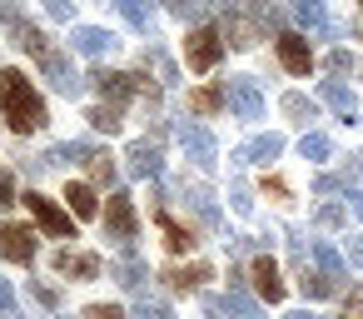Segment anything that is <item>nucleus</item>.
<instances>
[{"mask_svg":"<svg viewBox=\"0 0 363 319\" xmlns=\"http://www.w3.org/2000/svg\"><path fill=\"white\" fill-rule=\"evenodd\" d=\"M0 110H6V120L16 130H40L45 125V105L21 70H0Z\"/></svg>","mask_w":363,"mask_h":319,"instance_id":"1","label":"nucleus"},{"mask_svg":"<svg viewBox=\"0 0 363 319\" xmlns=\"http://www.w3.org/2000/svg\"><path fill=\"white\" fill-rule=\"evenodd\" d=\"M26 205H30V215H35V225L45 229V234H55V239H75V225H70V215L55 205V200H45V195H26Z\"/></svg>","mask_w":363,"mask_h":319,"instance_id":"2","label":"nucleus"},{"mask_svg":"<svg viewBox=\"0 0 363 319\" xmlns=\"http://www.w3.org/2000/svg\"><path fill=\"white\" fill-rule=\"evenodd\" d=\"M105 225H110L115 244L130 254V249H135V234H140V220H135V205H130V195H110V215H105Z\"/></svg>","mask_w":363,"mask_h":319,"instance_id":"3","label":"nucleus"},{"mask_svg":"<svg viewBox=\"0 0 363 319\" xmlns=\"http://www.w3.org/2000/svg\"><path fill=\"white\" fill-rule=\"evenodd\" d=\"M189 65L194 70H214L219 65V55H224V40H219V31L214 26H199V31H189Z\"/></svg>","mask_w":363,"mask_h":319,"instance_id":"4","label":"nucleus"},{"mask_svg":"<svg viewBox=\"0 0 363 319\" xmlns=\"http://www.w3.org/2000/svg\"><path fill=\"white\" fill-rule=\"evenodd\" d=\"M224 100L234 105L239 120H259V115H264V95H259V85H254L249 75H234V80L224 85Z\"/></svg>","mask_w":363,"mask_h":319,"instance_id":"5","label":"nucleus"},{"mask_svg":"<svg viewBox=\"0 0 363 319\" xmlns=\"http://www.w3.org/2000/svg\"><path fill=\"white\" fill-rule=\"evenodd\" d=\"M179 145H184V155L199 165V170H214V160H219V150H214V135L204 130V125H194V120H184L179 125Z\"/></svg>","mask_w":363,"mask_h":319,"instance_id":"6","label":"nucleus"},{"mask_svg":"<svg viewBox=\"0 0 363 319\" xmlns=\"http://www.w3.org/2000/svg\"><path fill=\"white\" fill-rule=\"evenodd\" d=\"M0 254L16 259V264H30V259H35V234H30V225H0Z\"/></svg>","mask_w":363,"mask_h":319,"instance_id":"7","label":"nucleus"},{"mask_svg":"<svg viewBox=\"0 0 363 319\" xmlns=\"http://www.w3.org/2000/svg\"><path fill=\"white\" fill-rule=\"evenodd\" d=\"M279 60H284L289 75H308L313 70V50H308L303 36H279Z\"/></svg>","mask_w":363,"mask_h":319,"instance_id":"8","label":"nucleus"},{"mask_svg":"<svg viewBox=\"0 0 363 319\" xmlns=\"http://www.w3.org/2000/svg\"><path fill=\"white\" fill-rule=\"evenodd\" d=\"M249 279H254L259 299H269V304H279V299H284V279H279V269H274V259H269V254H259V259L249 264Z\"/></svg>","mask_w":363,"mask_h":319,"instance_id":"9","label":"nucleus"},{"mask_svg":"<svg viewBox=\"0 0 363 319\" xmlns=\"http://www.w3.org/2000/svg\"><path fill=\"white\" fill-rule=\"evenodd\" d=\"M70 45H75L80 55H90V60H100V55H110V50H115V36H110V31H100V26H80V31L70 36Z\"/></svg>","mask_w":363,"mask_h":319,"instance_id":"10","label":"nucleus"},{"mask_svg":"<svg viewBox=\"0 0 363 319\" xmlns=\"http://www.w3.org/2000/svg\"><path fill=\"white\" fill-rule=\"evenodd\" d=\"M95 85H100V95H105L110 105H120V100H130V95L140 90V80L125 75V70H95Z\"/></svg>","mask_w":363,"mask_h":319,"instance_id":"11","label":"nucleus"},{"mask_svg":"<svg viewBox=\"0 0 363 319\" xmlns=\"http://www.w3.org/2000/svg\"><path fill=\"white\" fill-rule=\"evenodd\" d=\"M284 155V140L279 135H259V140H249L244 150H234V165H269V160H279Z\"/></svg>","mask_w":363,"mask_h":319,"instance_id":"12","label":"nucleus"},{"mask_svg":"<svg viewBox=\"0 0 363 319\" xmlns=\"http://www.w3.org/2000/svg\"><path fill=\"white\" fill-rule=\"evenodd\" d=\"M55 269L60 274H75V279H100V254H75V249H60V259H55Z\"/></svg>","mask_w":363,"mask_h":319,"instance_id":"13","label":"nucleus"},{"mask_svg":"<svg viewBox=\"0 0 363 319\" xmlns=\"http://www.w3.org/2000/svg\"><path fill=\"white\" fill-rule=\"evenodd\" d=\"M294 21H298L303 31H328V36H338V26H333L328 11H323V0H294Z\"/></svg>","mask_w":363,"mask_h":319,"instance_id":"14","label":"nucleus"},{"mask_svg":"<svg viewBox=\"0 0 363 319\" xmlns=\"http://www.w3.org/2000/svg\"><path fill=\"white\" fill-rule=\"evenodd\" d=\"M125 160H130V175H140V180H150V175H160V170H164V165H160V150H155L150 140H135Z\"/></svg>","mask_w":363,"mask_h":319,"instance_id":"15","label":"nucleus"},{"mask_svg":"<svg viewBox=\"0 0 363 319\" xmlns=\"http://www.w3.org/2000/svg\"><path fill=\"white\" fill-rule=\"evenodd\" d=\"M323 100H328V105H333V110H338V115L353 125V115H358V100H353V90H343L338 80H323Z\"/></svg>","mask_w":363,"mask_h":319,"instance_id":"16","label":"nucleus"},{"mask_svg":"<svg viewBox=\"0 0 363 319\" xmlns=\"http://www.w3.org/2000/svg\"><path fill=\"white\" fill-rule=\"evenodd\" d=\"M160 229H164V244L174 249V254H184V249H194V234L174 220V215H160Z\"/></svg>","mask_w":363,"mask_h":319,"instance_id":"17","label":"nucleus"},{"mask_svg":"<svg viewBox=\"0 0 363 319\" xmlns=\"http://www.w3.org/2000/svg\"><path fill=\"white\" fill-rule=\"evenodd\" d=\"M115 6H120V16H125L135 31H150V26H155V11H150V0H115Z\"/></svg>","mask_w":363,"mask_h":319,"instance_id":"18","label":"nucleus"},{"mask_svg":"<svg viewBox=\"0 0 363 319\" xmlns=\"http://www.w3.org/2000/svg\"><path fill=\"white\" fill-rule=\"evenodd\" d=\"M164 279H169V289H179V294H184V289H194L199 279H209V269H204V264H189V269H164Z\"/></svg>","mask_w":363,"mask_h":319,"instance_id":"19","label":"nucleus"},{"mask_svg":"<svg viewBox=\"0 0 363 319\" xmlns=\"http://www.w3.org/2000/svg\"><path fill=\"white\" fill-rule=\"evenodd\" d=\"M65 200H70V210H75L80 220H90V215H95V190H90V185H70V195H65Z\"/></svg>","mask_w":363,"mask_h":319,"instance_id":"20","label":"nucleus"},{"mask_svg":"<svg viewBox=\"0 0 363 319\" xmlns=\"http://www.w3.org/2000/svg\"><path fill=\"white\" fill-rule=\"evenodd\" d=\"M313 254H318V264H323V274H328V279H333V284H338V279H343V274H348V269H343V259H338V249H333V244H313Z\"/></svg>","mask_w":363,"mask_h":319,"instance_id":"21","label":"nucleus"},{"mask_svg":"<svg viewBox=\"0 0 363 319\" xmlns=\"http://www.w3.org/2000/svg\"><path fill=\"white\" fill-rule=\"evenodd\" d=\"M189 105H194L199 115H214V110H224L229 100H224V90H194V95H189Z\"/></svg>","mask_w":363,"mask_h":319,"instance_id":"22","label":"nucleus"},{"mask_svg":"<svg viewBox=\"0 0 363 319\" xmlns=\"http://www.w3.org/2000/svg\"><path fill=\"white\" fill-rule=\"evenodd\" d=\"M85 120H90L95 130H110V135H115V130H120V105H95Z\"/></svg>","mask_w":363,"mask_h":319,"instance_id":"23","label":"nucleus"},{"mask_svg":"<svg viewBox=\"0 0 363 319\" xmlns=\"http://www.w3.org/2000/svg\"><path fill=\"white\" fill-rule=\"evenodd\" d=\"M298 150H303V160H328V155H333L328 135H318V130H313V135H303V140H298Z\"/></svg>","mask_w":363,"mask_h":319,"instance_id":"24","label":"nucleus"},{"mask_svg":"<svg viewBox=\"0 0 363 319\" xmlns=\"http://www.w3.org/2000/svg\"><path fill=\"white\" fill-rule=\"evenodd\" d=\"M184 200L194 205V215H199L204 225H219V210H214V200H209V190H189Z\"/></svg>","mask_w":363,"mask_h":319,"instance_id":"25","label":"nucleus"},{"mask_svg":"<svg viewBox=\"0 0 363 319\" xmlns=\"http://www.w3.org/2000/svg\"><path fill=\"white\" fill-rule=\"evenodd\" d=\"M279 105H284V115H294V120H313V100H303V95H294V90H289Z\"/></svg>","mask_w":363,"mask_h":319,"instance_id":"26","label":"nucleus"},{"mask_svg":"<svg viewBox=\"0 0 363 319\" xmlns=\"http://www.w3.org/2000/svg\"><path fill=\"white\" fill-rule=\"evenodd\" d=\"M298 284H303V294H308V299L333 294V279H328V274H308V269H303V279H298Z\"/></svg>","mask_w":363,"mask_h":319,"instance_id":"27","label":"nucleus"},{"mask_svg":"<svg viewBox=\"0 0 363 319\" xmlns=\"http://www.w3.org/2000/svg\"><path fill=\"white\" fill-rule=\"evenodd\" d=\"M115 274H120V284H125V289H140V284H145V264H140V259H125Z\"/></svg>","mask_w":363,"mask_h":319,"instance_id":"28","label":"nucleus"},{"mask_svg":"<svg viewBox=\"0 0 363 319\" xmlns=\"http://www.w3.org/2000/svg\"><path fill=\"white\" fill-rule=\"evenodd\" d=\"M135 319H174V314H169V304H160V299H150V294H145V299H140V309H135Z\"/></svg>","mask_w":363,"mask_h":319,"instance_id":"29","label":"nucleus"},{"mask_svg":"<svg viewBox=\"0 0 363 319\" xmlns=\"http://www.w3.org/2000/svg\"><path fill=\"white\" fill-rule=\"evenodd\" d=\"M323 65H328V75H348V70H353V55H348V50H333Z\"/></svg>","mask_w":363,"mask_h":319,"instance_id":"30","label":"nucleus"},{"mask_svg":"<svg viewBox=\"0 0 363 319\" xmlns=\"http://www.w3.org/2000/svg\"><path fill=\"white\" fill-rule=\"evenodd\" d=\"M21 309H16V294H11V284L0 279V319H16Z\"/></svg>","mask_w":363,"mask_h":319,"instance_id":"31","label":"nucleus"},{"mask_svg":"<svg viewBox=\"0 0 363 319\" xmlns=\"http://www.w3.org/2000/svg\"><path fill=\"white\" fill-rule=\"evenodd\" d=\"M90 175H95L100 185H110V175H115V165H110V155H95V160H90Z\"/></svg>","mask_w":363,"mask_h":319,"instance_id":"32","label":"nucleus"},{"mask_svg":"<svg viewBox=\"0 0 363 319\" xmlns=\"http://www.w3.org/2000/svg\"><path fill=\"white\" fill-rule=\"evenodd\" d=\"M318 225H323V229L343 225V205H323V210H318Z\"/></svg>","mask_w":363,"mask_h":319,"instance_id":"33","label":"nucleus"},{"mask_svg":"<svg viewBox=\"0 0 363 319\" xmlns=\"http://www.w3.org/2000/svg\"><path fill=\"white\" fill-rule=\"evenodd\" d=\"M145 60H150V65H155V70H160L164 80H174V65H169V60H164L160 50H145Z\"/></svg>","mask_w":363,"mask_h":319,"instance_id":"34","label":"nucleus"},{"mask_svg":"<svg viewBox=\"0 0 363 319\" xmlns=\"http://www.w3.org/2000/svg\"><path fill=\"white\" fill-rule=\"evenodd\" d=\"M85 319H125V314H120L115 304H90V309H85Z\"/></svg>","mask_w":363,"mask_h":319,"instance_id":"35","label":"nucleus"},{"mask_svg":"<svg viewBox=\"0 0 363 319\" xmlns=\"http://www.w3.org/2000/svg\"><path fill=\"white\" fill-rule=\"evenodd\" d=\"M35 299H40V304H50V309H55V304H60V294H55V289H50V284H35Z\"/></svg>","mask_w":363,"mask_h":319,"instance_id":"36","label":"nucleus"},{"mask_svg":"<svg viewBox=\"0 0 363 319\" xmlns=\"http://www.w3.org/2000/svg\"><path fill=\"white\" fill-rule=\"evenodd\" d=\"M45 6H50L55 21H70V0H45Z\"/></svg>","mask_w":363,"mask_h":319,"instance_id":"37","label":"nucleus"},{"mask_svg":"<svg viewBox=\"0 0 363 319\" xmlns=\"http://www.w3.org/2000/svg\"><path fill=\"white\" fill-rule=\"evenodd\" d=\"M348 314L363 319V294H358V289H348Z\"/></svg>","mask_w":363,"mask_h":319,"instance_id":"38","label":"nucleus"},{"mask_svg":"<svg viewBox=\"0 0 363 319\" xmlns=\"http://www.w3.org/2000/svg\"><path fill=\"white\" fill-rule=\"evenodd\" d=\"M11 195H16V185H11V175H0V205H16Z\"/></svg>","mask_w":363,"mask_h":319,"instance_id":"39","label":"nucleus"},{"mask_svg":"<svg viewBox=\"0 0 363 319\" xmlns=\"http://www.w3.org/2000/svg\"><path fill=\"white\" fill-rule=\"evenodd\" d=\"M348 264H358V269H363V239H353V244H348Z\"/></svg>","mask_w":363,"mask_h":319,"instance_id":"40","label":"nucleus"},{"mask_svg":"<svg viewBox=\"0 0 363 319\" xmlns=\"http://www.w3.org/2000/svg\"><path fill=\"white\" fill-rule=\"evenodd\" d=\"M348 205H353V215H358V220H363V195H358V190H353V195H348Z\"/></svg>","mask_w":363,"mask_h":319,"instance_id":"41","label":"nucleus"},{"mask_svg":"<svg viewBox=\"0 0 363 319\" xmlns=\"http://www.w3.org/2000/svg\"><path fill=\"white\" fill-rule=\"evenodd\" d=\"M289 319H318V314H308V309H298V314H289Z\"/></svg>","mask_w":363,"mask_h":319,"instance_id":"42","label":"nucleus"},{"mask_svg":"<svg viewBox=\"0 0 363 319\" xmlns=\"http://www.w3.org/2000/svg\"><path fill=\"white\" fill-rule=\"evenodd\" d=\"M194 6H199V11H214V0H194Z\"/></svg>","mask_w":363,"mask_h":319,"instance_id":"43","label":"nucleus"},{"mask_svg":"<svg viewBox=\"0 0 363 319\" xmlns=\"http://www.w3.org/2000/svg\"><path fill=\"white\" fill-rule=\"evenodd\" d=\"M164 6H169V11H184V0H164Z\"/></svg>","mask_w":363,"mask_h":319,"instance_id":"44","label":"nucleus"},{"mask_svg":"<svg viewBox=\"0 0 363 319\" xmlns=\"http://www.w3.org/2000/svg\"><path fill=\"white\" fill-rule=\"evenodd\" d=\"M358 6H363V0H358Z\"/></svg>","mask_w":363,"mask_h":319,"instance_id":"45","label":"nucleus"}]
</instances>
